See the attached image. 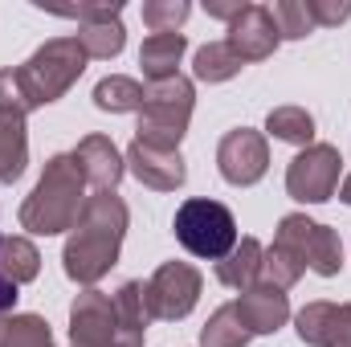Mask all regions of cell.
Here are the masks:
<instances>
[{"label": "cell", "instance_id": "3", "mask_svg": "<svg viewBox=\"0 0 351 347\" xmlns=\"http://www.w3.org/2000/svg\"><path fill=\"white\" fill-rule=\"evenodd\" d=\"M82 188H86V180H82V168L74 164V156H49L37 188L21 204V229H29L37 237H53V233L74 229V221L86 204Z\"/></svg>", "mask_w": 351, "mask_h": 347}, {"label": "cell", "instance_id": "22", "mask_svg": "<svg viewBox=\"0 0 351 347\" xmlns=\"http://www.w3.org/2000/svg\"><path fill=\"white\" fill-rule=\"evenodd\" d=\"M254 339L250 331H245V323L237 319V307L233 302H225L221 311H213V319L204 323V331H200V347H245Z\"/></svg>", "mask_w": 351, "mask_h": 347}, {"label": "cell", "instance_id": "20", "mask_svg": "<svg viewBox=\"0 0 351 347\" xmlns=\"http://www.w3.org/2000/svg\"><path fill=\"white\" fill-rule=\"evenodd\" d=\"M143 94H147V86H139L135 78L110 74L94 86V106L110 110V115H127V110H143Z\"/></svg>", "mask_w": 351, "mask_h": 347}, {"label": "cell", "instance_id": "23", "mask_svg": "<svg viewBox=\"0 0 351 347\" xmlns=\"http://www.w3.org/2000/svg\"><path fill=\"white\" fill-rule=\"evenodd\" d=\"M302 274H306V261L298 258L290 246H282V241H274V246L262 254V278H265V286L290 290Z\"/></svg>", "mask_w": 351, "mask_h": 347}, {"label": "cell", "instance_id": "26", "mask_svg": "<svg viewBox=\"0 0 351 347\" xmlns=\"http://www.w3.org/2000/svg\"><path fill=\"white\" fill-rule=\"evenodd\" d=\"M269 16H274L278 37H286V41H302L306 33H315V21H311L306 0H278L269 8Z\"/></svg>", "mask_w": 351, "mask_h": 347}, {"label": "cell", "instance_id": "27", "mask_svg": "<svg viewBox=\"0 0 351 347\" xmlns=\"http://www.w3.org/2000/svg\"><path fill=\"white\" fill-rule=\"evenodd\" d=\"M4 347H53L49 323L41 315H12L4 323Z\"/></svg>", "mask_w": 351, "mask_h": 347}, {"label": "cell", "instance_id": "10", "mask_svg": "<svg viewBox=\"0 0 351 347\" xmlns=\"http://www.w3.org/2000/svg\"><path fill=\"white\" fill-rule=\"evenodd\" d=\"M217 168L237 188L258 184L265 176V168H269V143H265V135L262 131H250V127L229 131L221 139V147H217Z\"/></svg>", "mask_w": 351, "mask_h": 347}, {"label": "cell", "instance_id": "6", "mask_svg": "<svg viewBox=\"0 0 351 347\" xmlns=\"http://www.w3.org/2000/svg\"><path fill=\"white\" fill-rule=\"evenodd\" d=\"M176 241L196 254V258H208V261H221L233 246H237V221L233 213L221 204V200H184L176 208Z\"/></svg>", "mask_w": 351, "mask_h": 347}, {"label": "cell", "instance_id": "18", "mask_svg": "<svg viewBox=\"0 0 351 347\" xmlns=\"http://www.w3.org/2000/svg\"><path fill=\"white\" fill-rule=\"evenodd\" d=\"M25 164H29V131H25V119L0 110V184L21 180Z\"/></svg>", "mask_w": 351, "mask_h": 347}, {"label": "cell", "instance_id": "4", "mask_svg": "<svg viewBox=\"0 0 351 347\" xmlns=\"http://www.w3.org/2000/svg\"><path fill=\"white\" fill-rule=\"evenodd\" d=\"M86 62L90 58L78 37H53V41H45L25 66H16V82H21V94H25L29 110L58 102L66 90L82 78Z\"/></svg>", "mask_w": 351, "mask_h": 347}, {"label": "cell", "instance_id": "1", "mask_svg": "<svg viewBox=\"0 0 351 347\" xmlns=\"http://www.w3.org/2000/svg\"><path fill=\"white\" fill-rule=\"evenodd\" d=\"M147 298L143 282H123L119 294L86 286L70 307V344L74 347H143L147 339Z\"/></svg>", "mask_w": 351, "mask_h": 347}, {"label": "cell", "instance_id": "12", "mask_svg": "<svg viewBox=\"0 0 351 347\" xmlns=\"http://www.w3.org/2000/svg\"><path fill=\"white\" fill-rule=\"evenodd\" d=\"M278 29H274V16H269V8L262 4H245L241 8V16L229 25V37H225V45L233 49V58L245 66V62H265L274 49H278Z\"/></svg>", "mask_w": 351, "mask_h": 347}, {"label": "cell", "instance_id": "2", "mask_svg": "<svg viewBox=\"0 0 351 347\" xmlns=\"http://www.w3.org/2000/svg\"><path fill=\"white\" fill-rule=\"evenodd\" d=\"M127 225H131V213H127L119 192L86 196V204H82V213H78V221L70 229V241L62 250L66 278H74L78 286H94L98 278H106L110 265L119 261Z\"/></svg>", "mask_w": 351, "mask_h": 347}, {"label": "cell", "instance_id": "14", "mask_svg": "<svg viewBox=\"0 0 351 347\" xmlns=\"http://www.w3.org/2000/svg\"><path fill=\"white\" fill-rule=\"evenodd\" d=\"M70 156H74V164L82 168V180L94 184L98 192H114V184L127 172V156H123V152L114 147V139H106V135H86Z\"/></svg>", "mask_w": 351, "mask_h": 347}, {"label": "cell", "instance_id": "34", "mask_svg": "<svg viewBox=\"0 0 351 347\" xmlns=\"http://www.w3.org/2000/svg\"><path fill=\"white\" fill-rule=\"evenodd\" d=\"M4 323H8V315H0V347H4Z\"/></svg>", "mask_w": 351, "mask_h": 347}, {"label": "cell", "instance_id": "21", "mask_svg": "<svg viewBox=\"0 0 351 347\" xmlns=\"http://www.w3.org/2000/svg\"><path fill=\"white\" fill-rule=\"evenodd\" d=\"M265 131H269L274 139H282V143L311 147V139H315V119H311V110H302V106H278V110H269Z\"/></svg>", "mask_w": 351, "mask_h": 347}, {"label": "cell", "instance_id": "5", "mask_svg": "<svg viewBox=\"0 0 351 347\" xmlns=\"http://www.w3.org/2000/svg\"><path fill=\"white\" fill-rule=\"evenodd\" d=\"M196 106V90L184 74H176L168 82H152L143 94V110H139V127H135V143L176 152L180 139L188 135V119Z\"/></svg>", "mask_w": 351, "mask_h": 347}, {"label": "cell", "instance_id": "16", "mask_svg": "<svg viewBox=\"0 0 351 347\" xmlns=\"http://www.w3.org/2000/svg\"><path fill=\"white\" fill-rule=\"evenodd\" d=\"M184 33H152L139 49V66H143V78L147 82H168L180 70V58H184Z\"/></svg>", "mask_w": 351, "mask_h": 347}, {"label": "cell", "instance_id": "24", "mask_svg": "<svg viewBox=\"0 0 351 347\" xmlns=\"http://www.w3.org/2000/svg\"><path fill=\"white\" fill-rule=\"evenodd\" d=\"M192 70H196L200 82H229V78L241 74V62L233 58V49L225 41H208V45L196 49V66Z\"/></svg>", "mask_w": 351, "mask_h": 347}, {"label": "cell", "instance_id": "33", "mask_svg": "<svg viewBox=\"0 0 351 347\" xmlns=\"http://www.w3.org/2000/svg\"><path fill=\"white\" fill-rule=\"evenodd\" d=\"M339 196H343V204H351V176L343 180V188H339Z\"/></svg>", "mask_w": 351, "mask_h": 347}, {"label": "cell", "instance_id": "9", "mask_svg": "<svg viewBox=\"0 0 351 347\" xmlns=\"http://www.w3.org/2000/svg\"><path fill=\"white\" fill-rule=\"evenodd\" d=\"M339 168H343L339 147L311 143L306 152H298L290 160V168H286V192L294 200H302V204H323L339 188Z\"/></svg>", "mask_w": 351, "mask_h": 347}, {"label": "cell", "instance_id": "8", "mask_svg": "<svg viewBox=\"0 0 351 347\" xmlns=\"http://www.w3.org/2000/svg\"><path fill=\"white\" fill-rule=\"evenodd\" d=\"M274 241L290 246L298 258L306 261V270H315L319 278H335L339 265H343V241H339V233L327 229V225H319V221H311V217H302V213L282 217Z\"/></svg>", "mask_w": 351, "mask_h": 347}, {"label": "cell", "instance_id": "25", "mask_svg": "<svg viewBox=\"0 0 351 347\" xmlns=\"http://www.w3.org/2000/svg\"><path fill=\"white\" fill-rule=\"evenodd\" d=\"M78 41L86 49V58H102L106 62V58H119L123 53L127 29H123V21H98V25H82Z\"/></svg>", "mask_w": 351, "mask_h": 347}, {"label": "cell", "instance_id": "30", "mask_svg": "<svg viewBox=\"0 0 351 347\" xmlns=\"http://www.w3.org/2000/svg\"><path fill=\"white\" fill-rule=\"evenodd\" d=\"M306 8H311V21H315V29L319 25H343L351 16V4L348 0H306Z\"/></svg>", "mask_w": 351, "mask_h": 347}, {"label": "cell", "instance_id": "31", "mask_svg": "<svg viewBox=\"0 0 351 347\" xmlns=\"http://www.w3.org/2000/svg\"><path fill=\"white\" fill-rule=\"evenodd\" d=\"M204 8H208V16H217V21H229V25H233V21L241 16V8H245V4H241V0H208Z\"/></svg>", "mask_w": 351, "mask_h": 347}, {"label": "cell", "instance_id": "15", "mask_svg": "<svg viewBox=\"0 0 351 347\" xmlns=\"http://www.w3.org/2000/svg\"><path fill=\"white\" fill-rule=\"evenodd\" d=\"M127 168L139 184H147L156 192H176L188 180V168H184L180 152H160V147H147V143L127 147Z\"/></svg>", "mask_w": 351, "mask_h": 347}, {"label": "cell", "instance_id": "29", "mask_svg": "<svg viewBox=\"0 0 351 347\" xmlns=\"http://www.w3.org/2000/svg\"><path fill=\"white\" fill-rule=\"evenodd\" d=\"M58 16H70V21H82V25H98V21H119L123 4L119 0H98V4H78V8H53Z\"/></svg>", "mask_w": 351, "mask_h": 347}, {"label": "cell", "instance_id": "32", "mask_svg": "<svg viewBox=\"0 0 351 347\" xmlns=\"http://www.w3.org/2000/svg\"><path fill=\"white\" fill-rule=\"evenodd\" d=\"M12 302H16V286L0 274V315H8V311H12Z\"/></svg>", "mask_w": 351, "mask_h": 347}, {"label": "cell", "instance_id": "7", "mask_svg": "<svg viewBox=\"0 0 351 347\" xmlns=\"http://www.w3.org/2000/svg\"><path fill=\"white\" fill-rule=\"evenodd\" d=\"M200 270L188 265V261H164L152 282H143V298H147V315L152 319H164V323H176L184 315H192V307L200 302Z\"/></svg>", "mask_w": 351, "mask_h": 347}, {"label": "cell", "instance_id": "17", "mask_svg": "<svg viewBox=\"0 0 351 347\" xmlns=\"http://www.w3.org/2000/svg\"><path fill=\"white\" fill-rule=\"evenodd\" d=\"M262 241L258 237H241L225 258L217 261V278L225 282V286H233V290H250V286H258V278H262Z\"/></svg>", "mask_w": 351, "mask_h": 347}, {"label": "cell", "instance_id": "11", "mask_svg": "<svg viewBox=\"0 0 351 347\" xmlns=\"http://www.w3.org/2000/svg\"><path fill=\"white\" fill-rule=\"evenodd\" d=\"M294 331L306 347H351V302H306Z\"/></svg>", "mask_w": 351, "mask_h": 347}, {"label": "cell", "instance_id": "19", "mask_svg": "<svg viewBox=\"0 0 351 347\" xmlns=\"http://www.w3.org/2000/svg\"><path fill=\"white\" fill-rule=\"evenodd\" d=\"M0 274L12 282V286H25L41 274V254L33 241L25 237H0Z\"/></svg>", "mask_w": 351, "mask_h": 347}, {"label": "cell", "instance_id": "13", "mask_svg": "<svg viewBox=\"0 0 351 347\" xmlns=\"http://www.w3.org/2000/svg\"><path fill=\"white\" fill-rule=\"evenodd\" d=\"M233 307H237V319L245 323L250 335H274V331L286 327V319H290V298H286V290L265 286V282L241 290V298H237Z\"/></svg>", "mask_w": 351, "mask_h": 347}, {"label": "cell", "instance_id": "28", "mask_svg": "<svg viewBox=\"0 0 351 347\" xmlns=\"http://www.w3.org/2000/svg\"><path fill=\"white\" fill-rule=\"evenodd\" d=\"M192 4L188 0H147L143 4V21L152 25V33H176L188 21Z\"/></svg>", "mask_w": 351, "mask_h": 347}]
</instances>
